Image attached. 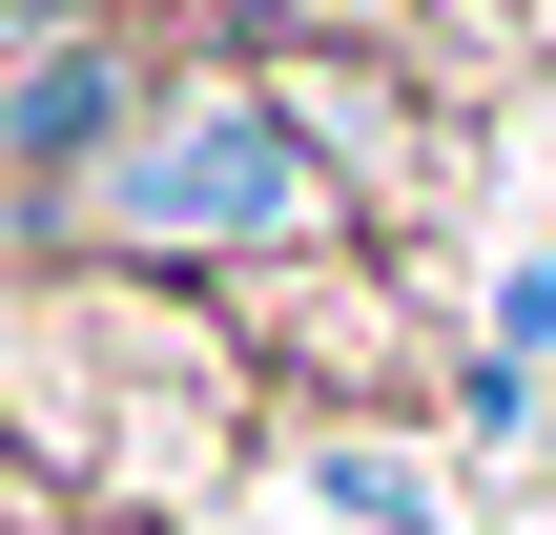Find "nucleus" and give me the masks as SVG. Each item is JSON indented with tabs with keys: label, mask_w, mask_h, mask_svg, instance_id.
Segmentation results:
<instances>
[{
	"label": "nucleus",
	"mask_w": 556,
	"mask_h": 535,
	"mask_svg": "<svg viewBox=\"0 0 556 535\" xmlns=\"http://www.w3.org/2000/svg\"><path fill=\"white\" fill-rule=\"evenodd\" d=\"M144 247H227V227H289L309 206V165H289V124L268 103H186V124H144L124 144V186H103Z\"/></svg>",
	"instance_id": "nucleus-1"
},
{
	"label": "nucleus",
	"mask_w": 556,
	"mask_h": 535,
	"mask_svg": "<svg viewBox=\"0 0 556 535\" xmlns=\"http://www.w3.org/2000/svg\"><path fill=\"white\" fill-rule=\"evenodd\" d=\"M83 124H103V62H21L0 82V144H83Z\"/></svg>",
	"instance_id": "nucleus-2"
}]
</instances>
